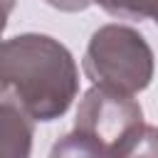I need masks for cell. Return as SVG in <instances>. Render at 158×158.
<instances>
[{"label": "cell", "mask_w": 158, "mask_h": 158, "mask_svg": "<svg viewBox=\"0 0 158 158\" xmlns=\"http://www.w3.org/2000/svg\"><path fill=\"white\" fill-rule=\"evenodd\" d=\"M49 158H109V148L99 138L74 128L52 146Z\"/></svg>", "instance_id": "6"}, {"label": "cell", "mask_w": 158, "mask_h": 158, "mask_svg": "<svg viewBox=\"0 0 158 158\" xmlns=\"http://www.w3.org/2000/svg\"><path fill=\"white\" fill-rule=\"evenodd\" d=\"M153 20H156V22H158V12H156V17H153Z\"/></svg>", "instance_id": "9"}, {"label": "cell", "mask_w": 158, "mask_h": 158, "mask_svg": "<svg viewBox=\"0 0 158 158\" xmlns=\"http://www.w3.org/2000/svg\"><path fill=\"white\" fill-rule=\"evenodd\" d=\"M138 123H143V109L133 94L94 84L79 101L74 128L99 138L106 148H111Z\"/></svg>", "instance_id": "3"}, {"label": "cell", "mask_w": 158, "mask_h": 158, "mask_svg": "<svg viewBox=\"0 0 158 158\" xmlns=\"http://www.w3.org/2000/svg\"><path fill=\"white\" fill-rule=\"evenodd\" d=\"M109 158H158V126L138 123L109 148Z\"/></svg>", "instance_id": "5"}, {"label": "cell", "mask_w": 158, "mask_h": 158, "mask_svg": "<svg viewBox=\"0 0 158 158\" xmlns=\"http://www.w3.org/2000/svg\"><path fill=\"white\" fill-rule=\"evenodd\" d=\"M44 2L54 10H62V12H81L89 5H94L96 0H44Z\"/></svg>", "instance_id": "8"}, {"label": "cell", "mask_w": 158, "mask_h": 158, "mask_svg": "<svg viewBox=\"0 0 158 158\" xmlns=\"http://www.w3.org/2000/svg\"><path fill=\"white\" fill-rule=\"evenodd\" d=\"M0 84L2 99H12L35 121H54L72 106L79 91V72L62 42L27 32L2 42Z\"/></svg>", "instance_id": "1"}, {"label": "cell", "mask_w": 158, "mask_h": 158, "mask_svg": "<svg viewBox=\"0 0 158 158\" xmlns=\"http://www.w3.org/2000/svg\"><path fill=\"white\" fill-rule=\"evenodd\" d=\"M109 15L126 17V20H146L156 17L158 0H96Z\"/></svg>", "instance_id": "7"}, {"label": "cell", "mask_w": 158, "mask_h": 158, "mask_svg": "<svg viewBox=\"0 0 158 158\" xmlns=\"http://www.w3.org/2000/svg\"><path fill=\"white\" fill-rule=\"evenodd\" d=\"M32 116L12 99L0 104V158H30L32 151Z\"/></svg>", "instance_id": "4"}, {"label": "cell", "mask_w": 158, "mask_h": 158, "mask_svg": "<svg viewBox=\"0 0 158 158\" xmlns=\"http://www.w3.org/2000/svg\"><path fill=\"white\" fill-rule=\"evenodd\" d=\"M153 52L143 35L126 25L99 27L84 54V72L96 86L123 94L143 91L153 79Z\"/></svg>", "instance_id": "2"}]
</instances>
